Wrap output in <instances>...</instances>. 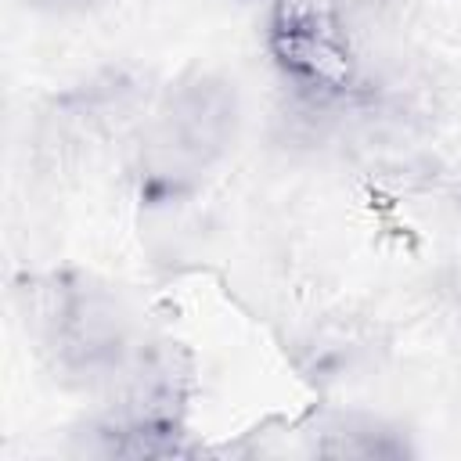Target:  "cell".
I'll return each instance as SVG.
<instances>
[{
    "label": "cell",
    "mask_w": 461,
    "mask_h": 461,
    "mask_svg": "<svg viewBox=\"0 0 461 461\" xmlns=\"http://www.w3.org/2000/svg\"><path fill=\"white\" fill-rule=\"evenodd\" d=\"M68 454L76 457H198L205 447L191 436L187 421H148V418H122L104 407L86 414L72 436Z\"/></svg>",
    "instance_id": "cell-8"
},
{
    "label": "cell",
    "mask_w": 461,
    "mask_h": 461,
    "mask_svg": "<svg viewBox=\"0 0 461 461\" xmlns=\"http://www.w3.org/2000/svg\"><path fill=\"white\" fill-rule=\"evenodd\" d=\"M303 450L313 457H357V461H403L414 457L418 436L407 421L367 407H328L299 429Z\"/></svg>",
    "instance_id": "cell-7"
},
{
    "label": "cell",
    "mask_w": 461,
    "mask_h": 461,
    "mask_svg": "<svg viewBox=\"0 0 461 461\" xmlns=\"http://www.w3.org/2000/svg\"><path fill=\"white\" fill-rule=\"evenodd\" d=\"M230 4H259V7H267L270 0H230Z\"/></svg>",
    "instance_id": "cell-12"
},
{
    "label": "cell",
    "mask_w": 461,
    "mask_h": 461,
    "mask_svg": "<svg viewBox=\"0 0 461 461\" xmlns=\"http://www.w3.org/2000/svg\"><path fill=\"white\" fill-rule=\"evenodd\" d=\"M447 205H450V212L461 220V166H457V173L450 176V187H447Z\"/></svg>",
    "instance_id": "cell-11"
},
{
    "label": "cell",
    "mask_w": 461,
    "mask_h": 461,
    "mask_svg": "<svg viewBox=\"0 0 461 461\" xmlns=\"http://www.w3.org/2000/svg\"><path fill=\"white\" fill-rule=\"evenodd\" d=\"M439 306H443L447 321L461 331V267H450L439 277Z\"/></svg>",
    "instance_id": "cell-9"
},
{
    "label": "cell",
    "mask_w": 461,
    "mask_h": 461,
    "mask_svg": "<svg viewBox=\"0 0 461 461\" xmlns=\"http://www.w3.org/2000/svg\"><path fill=\"white\" fill-rule=\"evenodd\" d=\"M245 130V97L223 68H184L155 90L133 140L130 184L148 212L191 205L230 162Z\"/></svg>",
    "instance_id": "cell-1"
},
{
    "label": "cell",
    "mask_w": 461,
    "mask_h": 461,
    "mask_svg": "<svg viewBox=\"0 0 461 461\" xmlns=\"http://www.w3.org/2000/svg\"><path fill=\"white\" fill-rule=\"evenodd\" d=\"M155 90L137 65H97L50 94L40 112V144L58 158L104 148L126 126H140Z\"/></svg>",
    "instance_id": "cell-4"
},
{
    "label": "cell",
    "mask_w": 461,
    "mask_h": 461,
    "mask_svg": "<svg viewBox=\"0 0 461 461\" xmlns=\"http://www.w3.org/2000/svg\"><path fill=\"white\" fill-rule=\"evenodd\" d=\"M288 364L295 375L317 389L331 393L342 385H353L378 371V364L389 353V339L378 324L349 313H328L306 321L285 346Z\"/></svg>",
    "instance_id": "cell-5"
},
{
    "label": "cell",
    "mask_w": 461,
    "mask_h": 461,
    "mask_svg": "<svg viewBox=\"0 0 461 461\" xmlns=\"http://www.w3.org/2000/svg\"><path fill=\"white\" fill-rule=\"evenodd\" d=\"M14 4H22L32 14H58V18H65V14H86V11L101 7L104 0H14Z\"/></svg>",
    "instance_id": "cell-10"
},
{
    "label": "cell",
    "mask_w": 461,
    "mask_h": 461,
    "mask_svg": "<svg viewBox=\"0 0 461 461\" xmlns=\"http://www.w3.org/2000/svg\"><path fill=\"white\" fill-rule=\"evenodd\" d=\"M263 54L299 115L331 119L364 97L360 50L331 0H270Z\"/></svg>",
    "instance_id": "cell-3"
},
{
    "label": "cell",
    "mask_w": 461,
    "mask_h": 461,
    "mask_svg": "<svg viewBox=\"0 0 461 461\" xmlns=\"http://www.w3.org/2000/svg\"><path fill=\"white\" fill-rule=\"evenodd\" d=\"M194 389L191 353L176 339L144 335L119 378L101 393V407L122 418L148 421H187V403Z\"/></svg>",
    "instance_id": "cell-6"
},
{
    "label": "cell",
    "mask_w": 461,
    "mask_h": 461,
    "mask_svg": "<svg viewBox=\"0 0 461 461\" xmlns=\"http://www.w3.org/2000/svg\"><path fill=\"white\" fill-rule=\"evenodd\" d=\"M14 306L36 357L72 393L101 396L144 342L126 292L94 270L25 274L14 285Z\"/></svg>",
    "instance_id": "cell-2"
}]
</instances>
